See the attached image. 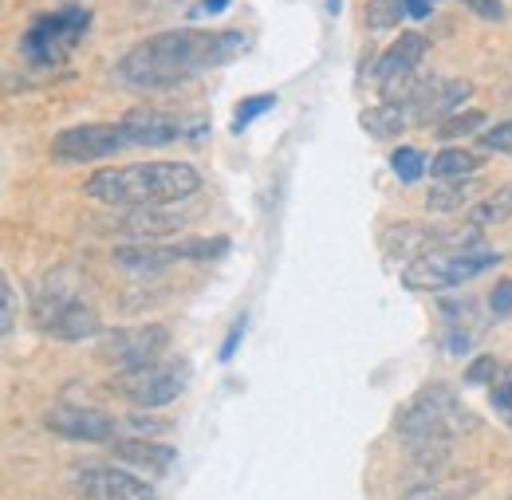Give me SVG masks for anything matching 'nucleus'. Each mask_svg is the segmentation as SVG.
<instances>
[{"mask_svg":"<svg viewBox=\"0 0 512 500\" xmlns=\"http://www.w3.org/2000/svg\"><path fill=\"white\" fill-rule=\"evenodd\" d=\"M111 256L127 272H158V268H166L174 260H186V245H150V241H142V245H123Z\"/></svg>","mask_w":512,"mask_h":500,"instance_id":"obj_16","label":"nucleus"},{"mask_svg":"<svg viewBox=\"0 0 512 500\" xmlns=\"http://www.w3.org/2000/svg\"><path fill=\"white\" fill-rule=\"evenodd\" d=\"M241 335H245V315L229 327V335H225V343H221V363H229L233 355H237V343H241Z\"/></svg>","mask_w":512,"mask_h":500,"instance_id":"obj_33","label":"nucleus"},{"mask_svg":"<svg viewBox=\"0 0 512 500\" xmlns=\"http://www.w3.org/2000/svg\"><path fill=\"white\" fill-rule=\"evenodd\" d=\"M489 308H493V315L512 312V280H497V288H493V296H489Z\"/></svg>","mask_w":512,"mask_h":500,"instance_id":"obj_32","label":"nucleus"},{"mask_svg":"<svg viewBox=\"0 0 512 500\" xmlns=\"http://www.w3.org/2000/svg\"><path fill=\"white\" fill-rule=\"evenodd\" d=\"M489 406H493V414H497L505 426H512V367H505V371L497 375V382L489 386Z\"/></svg>","mask_w":512,"mask_h":500,"instance_id":"obj_26","label":"nucleus"},{"mask_svg":"<svg viewBox=\"0 0 512 500\" xmlns=\"http://www.w3.org/2000/svg\"><path fill=\"white\" fill-rule=\"evenodd\" d=\"M343 8V0H327V12H339Z\"/></svg>","mask_w":512,"mask_h":500,"instance_id":"obj_37","label":"nucleus"},{"mask_svg":"<svg viewBox=\"0 0 512 500\" xmlns=\"http://www.w3.org/2000/svg\"><path fill=\"white\" fill-rule=\"evenodd\" d=\"M481 126H485V115H481V111H461V115H449V119H442L438 134L449 142V138H469V134H481Z\"/></svg>","mask_w":512,"mask_h":500,"instance_id":"obj_27","label":"nucleus"},{"mask_svg":"<svg viewBox=\"0 0 512 500\" xmlns=\"http://www.w3.org/2000/svg\"><path fill=\"white\" fill-rule=\"evenodd\" d=\"M0 296H4V335H12V323H16V296H12V284H8V280L0 284Z\"/></svg>","mask_w":512,"mask_h":500,"instance_id":"obj_35","label":"nucleus"},{"mask_svg":"<svg viewBox=\"0 0 512 500\" xmlns=\"http://www.w3.org/2000/svg\"><path fill=\"white\" fill-rule=\"evenodd\" d=\"M430 4H434V0H430Z\"/></svg>","mask_w":512,"mask_h":500,"instance_id":"obj_38","label":"nucleus"},{"mask_svg":"<svg viewBox=\"0 0 512 500\" xmlns=\"http://www.w3.org/2000/svg\"><path fill=\"white\" fill-rule=\"evenodd\" d=\"M249 32L225 28V32H193L174 28L158 32L142 44H134L123 60L115 63V79L134 91H170L178 83H190L193 75L225 67L249 52Z\"/></svg>","mask_w":512,"mask_h":500,"instance_id":"obj_1","label":"nucleus"},{"mask_svg":"<svg viewBox=\"0 0 512 500\" xmlns=\"http://www.w3.org/2000/svg\"><path fill=\"white\" fill-rule=\"evenodd\" d=\"M469 83L465 79H418V87L410 91L406 119L410 123H442L449 115H457V107L469 99Z\"/></svg>","mask_w":512,"mask_h":500,"instance_id":"obj_10","label":"nucleus"},{"mask_svg":"<svg viewBox=\"0 0 512 500\" xmlns=\"http://www.w3.org/2000/svg\"><path fill=\"white\" fill-rule=\"evenodd\" d=\"M272 107H276V95H249V99H241L237 111H233V130H245L253 119H260Z\"/></svg>","mask_w":512,"mask_h":500,"instance_id":"obj_28","label":"nucleus"},{"mask_svg":"<svg viewBox=\"0 0 512 500\" xmlns=\"http://www.w3.org/2000/svg\"><path fill=\"white\" fill-rule=\"evenodd\" d=\"M481 189L485 186H477V182H469V178H453L449 186L430 189L426 209H430V213H461V209H473L477 197H481Z\"/></svg>","mask_w":512,"mask_h":500,"instance_id":"obj_20","label":"nucleus"},{"mask_svg":"<svg viewBox=\"0 0 512 500\" xmlns=\"http://www.w3.org/2000/svg\"><path fill=\"white\" fill-rule=\"evenodd\" d=\"M127 126L119 123H83V126H67L52 138V158L56 162H99V158H111L115 150H127Z\"/></svg>","mask_w":512,"mask_h":500,"instance_id":"obj_8","label":"nucleus"},{"mask_svg":"<svg viewBox=\"0 0 512 500\" xmlns=\"http://www.w3.org/2000/svg\"><path fill=\"white\" fill-rule=\"evenodd\" d=\"M229 8H233V0H197V4H190V20H213Z\"/></svg>","mask_w":512,"mask_h":500,"instance_id":"obj_31","label":"nucleus"},{"mask_svg":"<svg viewBox=\"0 0 512 500\" xmlns=\"http://www.w3.org/2000/svg\"><path fill=\"white\" fill-rule=\"evenodd\" d=\"M481 150L512 154V119L509 123H497V126H489V130H481Z\"/></svg>","mask_w":512,"mask_h":500,"instance_id":"obj_30","label":"nucleus"},{"mask_svg":"<svg viewBox=\"0 0 512 500\" xmlns=\"http://www.w3.org/2000/svg\"><path fill=\"white\" fill-rule=\"evenodd\" d=\"M123 126H127L130 146H170V142H178L186 134L178 119L158 115V111H130Z\"/></svg>","mask_w":512,"mask_h":500,"instance_id":"obj_15","label":"nucleus"},{"mask_svg":"<svg viewBox=\"0 0 512 500\" xmlns=\"http://www.w3.org/2000/svg\"><path fill=\"white\" fill-rule=\"evenodd\" d=\"M438 245V233H430L426 225H418V221H398V225H390L383 233V249L394 256V260H418L426 249H434Z\"/></svg>","mask_w":512,"mask_h":500,"instance_id":"obj_17","label":"nucleus"},{"mask_svg":"<svg viewBox=\"0 0 512 500\" xmlns=\"http://www.w3.org/2000/svg\"><path fill=\"white\" fill-rule=\"evenodd\" d=\"M473 170H481V158L469 154V150H442V154L430 162V174H434V178H446V182L469 178Z\"/></svg>","mask_w":512,"mask_h":500,"instance_id":"obj_23","label":"nucleus"},{"mask_svg":"<svg viewBox=\"0 0 512 500\" xmlns=\"http://www.w3.org/2000/svg\"><path fill=\"white\" fill-rule=\"evenodd\" d=\"M111 453L115 461L134 465L138 473H154V477H166L178 461V449L166 445V441H150V438H127V441H111Z\"/></svg>","mask_w":512,"mask_h":500,"instance_id":"obj_13","label":"nucleus"},{"mask_svg":"<svg viewBox=\"0 0 512 500\" xmlns=\"http://www.w3.org/2000/svg\"><path fill=\"white\" fill-rule=\"evenodd\" d=\"M166 347H170V331L162 323L119 327V331H111V335L99 339V359L123 375V371H134V367H146V363L162 359Z\"/></svg>","mask_w":512,"mask_h":500,"instance_id":"obj_7","label":"nucleus"},{"mask_svg":"<svg viewBox=\"0 0 512 500\" xmlns=\"http://www.w3.org/2000/svg\"><path fill=\"white\" fill-rule=\"evenodd\" d=\"M186 386H190V363H182V359H154L146 367L119 375V394L138 410L170 406L186 394Z\"/></svg>","mask_w":512,"mask_h":500,"instance_id":"obj_6","label":"nucleus"},{"mask_svg":"<svg viewBox=\"0 0 512 500\" xmlns=\"http://www.w3.org/2000/svg\"><path fill=\"white\" fill-rule=\"evenodd\" d=\"M493 264H501V252H493L481 241H465V245H434L418 260H410L402 268V284L414 292H446V288H461L473 276L489 272Z\"/></svg>","mask_w":512,"mask_h":500,"instance_id":"obj_4","label":"nucleus"},{"mask_svg":"<svg viewBox=\"0 0 512 500\" xmlns=\"http://www.w3.org/2000/svg\"><path fill=\"white\" fill-rule=\"evenodd\" d=\"M44 426L52 434H60L67 441H115L119 438V422L95 406H56Z\"/></svg>","mask_w":512,"mask_h":500,"instance_id":"obj_11","label":"nucleus"},{"mask_svg":"<svg viewBox=\"0 0 512 500\" xmlns=\"http://www.w3.org/2000/svg\"><path fill=\"white\" fill-rule=\"evenodd\" d=\"M505 367L493 359V355H481V359H473L469 363V371H465V382L469 386H485V382H497V375H501Z\"/></svg>","mask_w":512,"mask_h":500,"instance_id":"obj_29","label":"nucleus"},{"mask_svg":"<svg viewBox=\"0 0 512 500\" xmlns=\"http://www.w3.org/2000/svg\"><path fill=\"white\" fill-rule=\"evenodd\" d=\"M182 229V217L174 213H162L158 205H146V209H130L123 217V233L138 237V241H154V237H170Z\"/></svg>","mask_w":512,"mask_h":500,"instance_id":"obj_19","label":"nucleus"},{"mask_svg":"<svg viewBox=\"0 0 512 500\" xmlns=\"http://www.w3.org/2000/svg\"><path fill=\"white\" fill-rule=\"evenodd\" d=\"M402 500H453L446 489H438V485H418V489H410Z\"/></svg>","mask_w":512,"mask_h":500,"instance_id":"obj_36","label":"nucleus"},{"mask_svg":"<svg viewBox=\"0 0 512 500\" xmlns=\"http://www.w3.org/2000/svg\"><path fill=\"white\" fill-rule=\"evenodd\" d=\"M87 24H91V12L83 4H60L52 12H40L20 36V56L32 67H56L79 48V40L87 36Z\"/></svg>","mask_w":512,"mask_h":500,"instance_id":"obj_5","label":"nucleus"},{"mask_svg":"<svg viewBox=\"0 0 512 500\" xmlns=\"http://www.w3.org/2000/svg\"><path fill=\"white\" fill-rule=\"evenodd\" d=\"M422 56H426V36L422 32H398V40L386 48L379 67H375L386 103H406L410 99V91L418 87Z\"/></svg>","mask_w":512,"mask_h":500,"instance_id":"obj_9","label":"nucleus"},{"mask_svg":"<svg viewBox=\"0 0 512 500\" xmlns=\"http://www.w3.org/2000/svg\"><path fill=\"white\" fill-rule=\"evenodd\" d=\"M394 426H398V438L406 441V449L418 461L438 465L453 441L477 430V414L449 386H426L402 406Z\"/></svg>","mask_w":512,"mask_h":500,"instance_id":"obj_3","label":"nucleus"},{"mask_svg":"<svg viewBox=\"0 0 512 500\" xmlns=\"http://www.w3.org/2000/svg\"><path fill=\"white\" fill-rule=\"evenodd\" d=\"M469 221H473L477 229L512 221V182H509V186H501V189H493L489 197H481V201L469 209Z\"/></svg>","mask_w":512,"mask_h":500,"instance_id":"obj_22","label":"nucleus"},{"mask_svg":"<svg viewBox=\"0 0 512 500\" xmlns=\"http://www.w3.org/2000/svg\"><path fill=\"white\" fill-rule=\"evenodd\" d=\"M79 300V272L64 264V268H56V272H48L44 276V284L36 288V300H32V315H36V323L44 327L52 315H60L64 308H71Z\"/></svg>","mask_w":512,"mask_h":500,"instance_id":"obj_14","label":"nucleus"},{"mask_svg":"<svg viewBox=\"0 0 512 500\" xmlns=\"http://www.w3.org/2000/svg\"><path fill=\"white\" fill-rule=\"evenodd\" d=\"M359 123H363V130L371 138H398L410 126V119H406V107L402 103H383V107H367L359 115Z\"/></svg>","mask_w":512,"mask_h":500,"instance_id":"obj_21","label":"nucleus"},{"mask_svg":"<svg viewBox=\"0 0 512 500\" xmlns=\"http://www.w3.org/2000/svg\"><path fill=\"white\" fill-rule=\"evenodd\" d=\"M83 493L87 500H158V493L123 469H83Z\"/></svg>","mask_w":512,"mask_h":500,"instance_id":"obj_12","label":"nucleus"},{"mask_svg":"<svg viewBox=\"0 0 512 500\" xmlns=\"http://www.w3.org/2000/svg\"><path fill=\"white\" fill-rule=\"evenodd\" d=\"M402 16H410V12H406V0H371V4H367V28H375V32L398 28Z\"/></svg>","mask_w":512,"mask_h":500,"instance_id":"obj_25","label":"nucleus"},{"mask_svg":"<svg viewBox=\"0 0 512 500\" xmlns=\"http://www.w3.org/2000/svg\"><path fill=\"white\" fill-rule=\"evenodd\" d=\"M465 8H473L477 16H485V20H501L505 16V4L501 0H461Z\"/></svg>","mask_w":512,"mask_h":500,"instance_id":"obj_34","label":"nucleus"},{"mask_svg":"<svg viewBox=\"0 0 512 500\" xmlns=\"http://www.w3.org/2000/svg\"><path fill=\"white\" fill-rule=\"evenodd\" d=\"M44 331L56 335V339H64V343H83V339H95V335L103 331V323H99L95 308H87V304L75 300L71 308H64L60 315H52V319L44 323Z\"/></svg>","mask_w":512,"mask_h":500,"instance_id":"obj_18","label":"nucleus"},{"mask_svg":"<svg viewBox=\"0 0 512 500\" xmlns=\"http://www.w3.org/2000/svg\"><path fill=\"white\" fill-rule=\"evenodd\" d=\"M201 189V174L190 162H130V166H103L83 182V197L123 209L170 205L186 201Z\"/></svg>","mask_w":512,"mask_h":500,"instance_id":"obj_2","label":"nucleus"},{"mask_svg":"<svg viewBox=\"0 0 512 500\" xmlns=\"http://www.w3.org/2000/svg\"><path fill=\"white\" fill-rule=\"evenodd\" d=\"M390 170H394V178H398V182L414 186V182L426 174V154H422V150H414V146H398V150L390 154Z\"/></svg>","mask_w":512,"mask_h":500,"instance_id":"obj_24","label":"nucleus"}]
</instances>
